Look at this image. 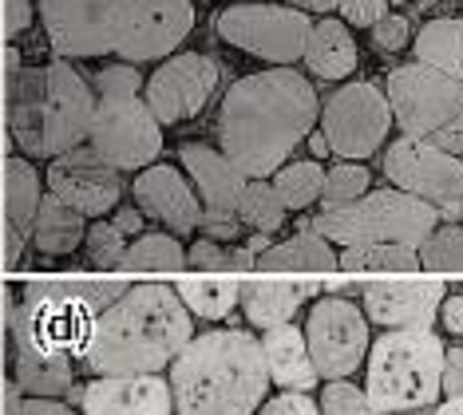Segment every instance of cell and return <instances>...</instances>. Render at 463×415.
Listing matches in <instances>:
<instances>
[{
    "label": "cell",
    "mask_w": 463,
    "mask_h": 415,
    "mask_svg": "<svg viewBox=\"0 0 463 415\" xmlns=\"http://www.w3.org/2000/svg\"><path fill=\"white\" fill-rule=\"evenodd\" d=\"M258 269L266 273H298V269H336V253L325 238L313 230H298V238L281 241V246H266L254 258Z\"/></svg>",
    "instance_id": "obj_27"
},
{
    "label": "cell",
    "mask_w": 463,
    "mask_h": 415,
    "mask_svg": "<svg viewBox=\"0 0 463 415\" xmlns=\"http://www.w3.org/2000/svg\"><path fill=\"white\" fill-rule=\"evenodd\" d=\"M131 285L119 277L108 281H24L20 285V301L8 308V336L13 344H24L40 356L52 360H83V348L91 340V325L103 308H111L128 293Z\"/></svg>",
    "instance_id": "obj_5"
},
{
    "label": "cell",
    "mask_w": 463,
    "mask_h": 415,
    "mask_svg": "<svg viewBox=\"0 0 463 415\" xmlns=\"http://www.w3.org/2000/svg\"><path fill=\"white\" fill-rule=\"evenodd\" d=\"M317 119V91L293 68L241 76L222 99V155L246 178H269Z\"/></svg>",
    "instance_id": "obj_1"
},
{
    "label": "cell",
    "mask_w": 463,
    "mask_h": 415,
    "mask_svg": "<svg viewBox=\"0 0 463 415\" xmlns=\"http://www.w3.org/2000/svg\"><path fill=\"white\" fill-rule=\"evenodd\" d=\"M96 115V91L68 60L13 71L8 127L28 158H60L83 146Z\"/></svg>",
    "instance_id": "obj_4"
},
{
    "label": "cell",
    "mask_w": 463,
    "mask_h": 415,
    "mask_svg": "<svg viewBox=\"0 0 463 415\" xmlns=\"http://www.w3.org/2000/svg\"><path fill=\"white\" fill-rule=\"evenodd\" d=\"M384 5H388V8H392V5H404V0H384Z\"/></svg>",
    "instance_id": "obj_51"
},
{
    "label": "cell",
    "mask_w": 463,
    "mask_h": 415,
    "mask_svg": "<svg viewBox=\"0 0 463 415\" xmlns=\"http://www.w3.org/2000/svg\"><path fill=\"white\" fill-rule=\"evenodd\" d=\"M83 415H171V384L163 376H96L91 384L71 388Z\"/></svg>",
    "instance_id": "obj_19"
},
{
    "label": "cell",
    "mask_w": 463,
    "mask_h": 415,
    "mask_svg": "<svg viewBox=\"0 0 463 415\" xmlns=\"http://www.w3.org/2000/svg\"><path fill=\"white\" fill-rule=\"evenodd\" d=\"M388 5L384 0H341V16L356 28H373L376 20H384Z\"/></svg>",
    "instance_id": "obj_43"
},
{
    "label": "cell",
    "mask_w": 463,
    "mask_h": 415,
    "mask_svg": "<svg viewBox=\"0 0 463 415\" xmlns=\"http://www.w3.org/2000/svg\"><path fill=\"white\" fill-rule=\"evenodd\" d=\"M139 91H143V76L131 63H115V68H103L96 76V95H139Z\"/></svg>",
    "instance_id": "obj_39"
},
{
    "label": "cell",
    "mask_w": 463,
    "mask_h": 415,
    "mask_svg": "<svg viewBox=\"0 0 463 415\" xmlns=\"http://www.w3.org/2000/svg\"><path fill=\"white\" fill-rule=\"evenodd\" d=\"M336 269H345V273H416L420 253L408 246H353L341 253Z\"/></svg>",
    "instance_id": "obj_30"
},
{
    "label": "cell",
    "mask_w": 463,
    "mask_h": 415,
    "mask_svg": "<svg viewBox=\"0 0 463 415\" xmlns=\"http://www.w3.org/2000/svg\"><path fill=\"white\" fill-rule=\"evenodd\" d=\"M298 5H301V0H289V8H298Z\"/></svg>",
    "instance_id": "obj_52"
},
{
    "label": "cell",
    "mask_w": 463,
    "mask_h": 415,
    "mask_svg": "<svg viewBox=\"0 0 463 415\" xmlns=\"http://www.w3.org/2000/svg\"><path fill=\"white\" fill-rule=\"evenodd\" d=\"M83 241H88V261L91 265H99V269H115V265H123L128 241H123V233L115 230L111 222H96Z\"/></svg>",
    "instance_id": "obj_36"
},
{
    "label": "cell",
    "mask_w": 463,
    "mask_h": 415,
    "mask_svg": "<svg viewBox=\"0 0 463 415\" xmlns=\"http://www.w3.org/2000/svg\"><path fill=\"white\" fill-rule=\"evenodd\" d=\"M48 44L64 60H96L115 52L119 0H40Z\"/></svg>",
    "instance_id": "obj_15"
},
{
    "label": "cell",
    "mask_w": 463,
    "mask_h": 415,
    "mask_svg": "<svg viewBox=\"0 0 463 415\" xmlns=\"http://www.w3.org/2000/svg\"><path fill=\"white\" fill-rule=\"evenodd\" d=\"M36 5L40 0H5V32L8 36H20V32L33 24Z\"/></svg>",
    "instance_id": "obj_44"
},
{
    "label": "cell",
    "mask_w": 463,
    "mask_h": 415,
    "mask_svg": "<svg viewBox=\"0 0 463 415\" xmlns=\"http://www.w3.org/2000/svg\"><path fill=\"white\" fill-rule=\"evenodd\" d=\"M178 415H258L269 391L261 340L241 328L203 333L171 360Z\"/></svg>",
    "instance_id": "obj_3"
},
{
    "label": "cell",
    "mask_w": 463,
    "mask_h": 415,
    "mask_svg": "<svg viewBox=\"0 0 463 415\" xmlns=\"http://www.w3.org/2000/svg\"><path fill=\"white\" fill-rule=\"evenodd\" d=\"M439 214L404 190H376L349 202L341 210H325L313 222V233L325 238L329 246H408L420 250L424 238L436 230Z\"/></svg>",
    "instance_id": "obj_8"
},
{
    "label": "cell",
    "mask_w": 463,
    "mask_h": 415,
    "mask_svg": "<svg viewBox=\"0 0 463 415\" xmlns=\"http://www.w3.org/2000/svg\"><path fill=\"white\" fill-rule=\"evenodd\" d=\"M384 99L404 138L463 158V80L439 76L424 63H400L388 71Z\"/></svg>",
    "instance_id": "obj_7"
},
{
    "label": "cell",
    "mask_w": 463,
    "mask_h": 415,
    "mask_svg": "<svg viewBox=\"0 0 463 415\" xmlns=\"http://www.w3.org/2000/svg\"><path fill=\"white\" fill-rule=\"evenodd\" d=\"M218 36L230 48L250 52L258 60L269 63H293L305 56V40L313 32L309 13L289 5H230L226 13H218Z\"/></svg>",
    "instance_id": "obj_10"
},
{
    "label": "cell",
    "mask_w": 463,
    "mask_h": 415,
    "mask_svg": "<svg viewBox=\"0 0 463 415\" xmlns=\"http://www.w3.org/2000/svg\"><path fill=\"white\" fill-rule=\"evenodd\" d=\"M194 5L191 0H119L115 52L128 63L163 60L191 36Z\"/></svg>",
    "instance_id": "obj_14"
},
{
    "label": "cell",
    "mask_w": 463,
    "mask_h": 415,
    "mask_svg": "<svg viewBox=\"0 0 463 415\" xmlns=\"http://www.w3.org/2000/svg\"><path fill=\"white\" fill-rule=\"evenodd\" d=\"M373 44L381 52H400L408 44V20L404 16H384L373 24Z\"/></svg>",
    "instance_id": "obj_42"
},
{
    "label": "cell",
    "mask_w": 463,
    "mask_h": 415,
    "mask_svg": "<svg viewBox=\"0 0 463 415\" xmlns=\"http://www.w3.org/2000/svg\"><path fill=\"white\" fill-rule=\"evenodd\" d=\"M194 340V325L175 285H131L91 325L83 364L96 376H159Z\"/></svg>",
    "instance_id": "obj_2"
},
{
    "label": "cell",
    "mask_w": 463,
    "mask_h": 415,
    "mask_svg": "<svg viewBox=\"0 0 463 415\" xmlns=\"http://www.w3.org/2000/svg\"><path fill=\"white\" fill-rule=\"evenodd\" d=\"M5 415H80L76 408L60 400H36V396H20V388L13 384L5 396Z\"/></svg>",
    "instance_id": "obj_40"
},
{
    "label": "cell",
    "mask_w": 463,
    "mask_h": 415,
    "mask_svg": "<svg viewBox=\"0 0 463 415\" xmlns=\"http://www.w3.org/2000/svg\"><path fill=\"white\" fill-rule=\"evenodd\" d=\"M416 253L420 269L428 273H463V226H436Z\"/></svg>",
    "instance_id": "obj_34"
},
{
    "label": "cell",
    "mask_w": 463,
    "mask_h": 415,
    "mask_svg": "<svg viewBox=\"0 0 463 415\" xmlns=\"http://www.w3.org/2000/svg\"><path fill=\"white\" fill-rule=\"evenodd\" d=\"M439 316H444L448 333L463 336V293L459 297H444V305H439Z\"/></svg>",
    "instance_id": "obj_46"
},
{
    "label": "cell",
    "mask_w": 463,
    "mask_h": 415,
    "mask_svg": "<svg viewBox=\"0 0 463 415\" xmlns=\"http://www.w3.org/2000/svg\"><path fill=\"white\" fill-rule=\"evenodd\" d=\"M5 210H8V261L20 258L40 210V174L28 158H8L5 166Z\"/></svg>",
    "instance_id": "obj_24"
},
{
    "label": "cell",
    "mask_w": 463,
    "mask_h": 415,
    "mask_svg": "<svg viewBox=\"0 0 463 415\" xmlns=\"http://www.w3.org/2000/svg\"><path fill=\"white\" fill-rule=\"evenodd\" d=\"M115 230L123 233V238H128V233H139L143 230V218H139V210H119V214H115V222H111Z\"/></svg>",
    "instance_id": "obj_47"
},
{
    "label": "cell",
    "mask_w": 463,
    "mask_h": 415,
    "mask_svg": "<svg viewBox=\"0 0 463 415\" xmlns=\"http://www.w3.org/2000/svg\"><path fill=\"white\" fill-rule=\"evenodd\" d=\"M183 166L194 178V194L203 202V230L214 241H234L238 238V198L246 190V174L230 163L222 151H210L203 143H186L183 151Z\"/></svg>",
    "instance_id": "obj_16"
},
{
    "label": "cell",
    "mask_w": 463,
    "mask_h": 415,
    "mask_svg": "<svg viewBox=\"0 0 463 415\" xmlns=\"http://www.w3.org/2000/svg\"><path fill=\"white\" fill-rule=\"evenodd\" d=\"M317 411L321 415H376L364 396V388H353L349 380H333V384L321 391Z\"/></svg>",
    "instance_id": "obj_37"
},
{
    "label": "cell",
    "mask_w": 463,
    "mask_h": 415,
    "mask_svg": "<svg viewBox=\"0 0 463 415\" xmlns=\"http://www.w3.org/2000/svg\"><path fill=\"white\" fill-rule=\"evenodd\" d=\"M238 222L258 233H273L286 222V206H281V198L273 194L269 183H246V190H241L238 198Z\"/></svg>",
    "instance_id": "obj_31"
},
{
    "label": "cell",
    "mask_w": 463,
    "mask_h": 415,
    "mask_svg": "<svg viewBox=\"0 0 463 415\" xmlns=\"http://www.w3.org/2000/svg\"><path fill=\"white\" fill-rule=\"evenodd\" d=\"M439 388L451 396H463V348H448L444 353V380H439Z\"/></svg>",
    "instance_id": "obj_45"
},
{
    "label": "cell",
    "mask_w": 463,
    "mask_h": 415,
    "mask_svg": "<svg viewBox=\"0 0 463 415\" xmlns=\"http://www.w3.org/2000/svg\"><path fill=\"white\" fill-rule=\"evenodd\" d=\"M305 348L317 368V376L349 380L361 360L368 356V321L364 313L345 297H325L313 305L309 325H305Z\"/></svg>",
    "instance_id": "obj_12"
},
{
    "label": "cell",
    "mask_w": 463,
    "mask_h": 415,
    "mask_svg": "<svg viewBox=\"0 0 463 415\" xmlns=\"http://www.w3.org/2000/svg\"><path fill=\"white\" fill-rule=\"evenodd\" d=\"M321 186H325V170L317 163H293L278 170V178H273V194L281 198L286 210H305L309 202H317Z\"/></svg>",
    "instance_id": "obj_32"
},
{
    "label": "cell",
    "mask_w": 463,
    "mask_h": 415,
    "mask_svg": "<svg viewBox=\"0 0 463 415\" xmlns=\"http://www.w3.org/2000/svg\"><path fill=\"white\" fill-rule=\"evenodd\" d=\"M135 202L143 214H151L175 233H194L203 226V202L175 166H146L135 178Z\"/></svg>",
    "instance_id": "obj_21"
},
{
    "label": "cell",
    "mask_w": 463,
    "mask_h": 415,
    "mask_svg": "<svg viewBox=\"0 0 463 415\" xmlns=\"http://www.w3.org/2000/svg\"><path fill=\"white\" fill-rule=\"evenodd\" d=\"M364 190H368V166L336 163L333 170H325L321 202H325V210H341V206H349V202L364 198Z\"/></svg>",
    "instance_id": "obj_35"
},
{
    "label": "cell",
    "mask_w": 463,
    "mask_h": 415,
    "mask_svg": "<svg viewBox=\"0 0 463 415\" xmlns=\"http://www.w3.org/2000/svg\"><path fill=\"white\" fill-rule=\"evenodd\" d=\"M261 356H266L269 380L281 384L286 391H313V384L321 380L309 360V348H305V333L293 325L266 328V336H261Z\"/></svg>",
    "instance_id": "obj_22"
},
{
    "label": "cell",
    "mask_w": 463,
    "mask_h": 415,
    "mask_svg": "<svg viewBox=\"0 0 463 415\" xmlns=\"http://www.w3.org/2000/svg\"><path fill=\"white\" fill-rule=\"evenodd\" d=\"M444 353L431 328L384 333L368 353L364 396L376 415H416L436 403L444 380Z\"/></svg>",
    "instance_id": "obj_6"
},
{
    "label": "cell",
    "mask_w": 463,
    "mask_h": 415,
    "mask_svg": "<svg viewBox=\"0 0 463 415\" xmlns=\"http://www.w3.org/2000/svg\"><path fill=\"white\" fill-rule=\"evenodd\" d=\"M258 415H321V411H317V400H313L309 391H281V396L261 403Z\"/></svg>",
    "instance_id": "obj_41"
},
{
    "label": "cell",
    "mask_w": 463,
    "mask_h": 415,
    "mask_svg": "<svg viewBox=\"0 0 463 415\" xmlns=\"http://www.w3.org/2000/svg\"><path fill=\"white\" fill-rule=\"evenodd\" d=\"M305 63L321 80H345L356 71V40L341 20H317L305 40Z\"/></svg>",
    "instance_id": "obj_25"
},
{
    "label": "cell",
    "mask_w": 463,
    "mask_h": 415,
    "mask_svg": "<svg viewBox=\"0 0 463 415\" xmlns=\"http://www.w3.org/2000/svg\"><path fill=\"white\" fill-rule=\"evenodd\" d=\"M459 214H463V210H459Z\"/></svg>",
    "instance_id": "obj_53"
},
{
    "label": "cell",
    "mask_w": 463,
    "mask_h": 415,
    "mask_svg": "<svg viewBox=\"0 0 463 415\" xmlns=\"http://www.w3.org/2000/svg\"><path fill=\"white\" fill-rule=\"evenodd\" d=\"M218 83V63L203 52H178L146 80V108L163 123L194 119Z\"/></svg>",
    "instance_id": "obj_18"
},
{
    "label": "cell",
    "mask_w": 463,
    "mask_h": 415,
    "mask_svg": "<svg viewBox=\"0 0 463 415\" xmlns=\"http://www.w3.org/2000/svg\"><path fill=\"white\" fill-rule=\"evenodd\" d=\"M431 415H463V396H451L444 400L439 408H431Z\"/></svg>",
    "instance_id": "obj_48"
},
{
    "label": "cell",
    "mask_w": 463,
    "mask_h": 415,
    "mask_svg": "<svg viewBox=\"0 0 463 415\" xmlns=\"http://www.w3.org/2000/svg\"><path fill=\"white\" fill-rule=\"evenodd\" d=\"M48 194L60 198L83 218H103L115 210L123 194L119 170L91 151V146H76V151L52 158L48 166Z\"/></svg>",
    "instance_id": "obj_17"
},
{
    "label": "cell",
    "mask_w": 463,
    "mask_h": 415,
    "mask_svg": "<svg viewBox=\"0 0 463 415\" xmlns=\"http://www.w3.org/2000/svg\"><path fill=\"white\" fill-rule=\"evenodd\" d=\"M254 258H258L254 250H222L218 241H198L186 253V261L198 265V269H210V265H254Z\"/></svg>",
    "instance_id": "obj_38"
},
{
    "label": "cell",
    "mask_w": 463,
    "mask_h": 415,
    "mask_svg": "<svg viewBox=\"0 0 463 415\" xmlns=\"http://www.w3.org/2000/svg\"><path fill=\"white\" fill-rule=\"evenodd\" d=\"M301 13L309 8V13H329V8H341V0H301Z\"/></svg>",
    "instance_id": "obj_49"
},
{
    "label": "cell",
    "mask_w": 463,
    "mask_h": 415,
    "mask_svg": "<svg viewBox=\"0 0 463 415\" xmlns=\"http://www.w3.org/2000/svg\"><path fill=\"white\" fill-rule=\"evenodd\" d=\"M175 293L186 305V313L206 316V321H222L230 308L241 301V281L238 277H178Z\"/></svg>",
    "instance_id": "obj_29"
},
{
    "label": "cell",
    "mask_w": 463,
    "mask_h": 415,
    "mask_svg": "<svg viewBox=\"0 0 463 415\" xmlns=\"http://www.w3.org/2000/svg\"><path fill=\"white\" fill-rule=\"evenodd\" d=\"M88 238L83 230V214H76L71 206H64L60 198H40V210H36V222H33V241L40 253L48 258H64V253H76Z\"/></svg>",
    "instance_id": "obj_26"
},
{
    "label": "cell",
    "mask_w": 463,
    "mask_h": 415,
    "mask_svg": "<svg viewBox=\"0 0 463 415\" xmlns=\"http://www.w3.org/2000/svg\"><path fill=\"white\" fill-rule=\"evenodd\" d=\"M309 146H313V155H325V151H329V143H325V135H309Z\"/></svg>",
    "instance_id": "obj_50"
},
{
    "label": "cell",
    "mask_w": 463,
    "mask_h": 415,
    "mask_svg": "<svg viewBox=\"0 0 463 415\" xmlns=\"http://www.w3.org/2000/svg\"><path fill=\"white\" fill-rule=\"evenodd\" d=\"M88 138L91 151L115 170L151 166L155 155L163 151V127L143 95H96Z\"/></svg>",
    "instance_id": "obj_9"
},
{
    "label": "cell",
    "mask_w": 463,
    "mask_h": 415,
    "mask_svg": "<svg viewBox=\"0 0 463 415\" xmlns=\"http://www.w3.org/2000/svg\"><path fill=\"white\" fill-rule=\"evenodd\" d=\"M364 313L384 328H431L444 305V281H364Z\"/></svg>",
    "instance_id": "obj_20"
},
{
    "label": "cell",
    "mask_w": 463,
    "mask_h": 415,
    "mask_svg": "<svg viewBox=\"0 0 463 415\" xmlns=\"http://www.w3.org/2000/svg\"><path fill=\"white\" fill-rule=\"evenodd\" d=\"M384 174L396 190L428 202L436 214L456 218L463 210V158H451L416 138H396L384 155Z\"/></svg>",
    "instance_id": "obj_11"
},
{
    "label": "cell",
    "mask_w": 463,
    "mask_h": 415,
    "mask_svg": "<svg viewBox=\"0 0 463 415\" xmlns=\"http://www.w3.org/2000/svg\"><path fill=\"white\" fill-rule=\"evenodd\" d=\"M412 48H416V63L439 71V76L463 80V20L456 16L431 20V24L420 28Z\"/></svg>",
    "instance_id": "obj_28"
},
{
    "label": "cell",
    "mask_w": 463,
    "mask_h": 415,
    "mask_svg": "<svg viewBox=\"0 0 463 415\" xmlns=\"http://www.w3.org/2000/svg\"><path fill=\"white\" fill-rule=\"evenodd\" d=\"M183 261H186V253H183V246H178L171 233H143V238L131 241L128 253H123V265H128V269L175 273Z\"/></svg>",
    "instance_id": "obj_33"
},
{
    "label": "cell",
    "mask_w": 463,
    "mask_h": 415,
    "mask_svg": "<svg viewBox=\"0 0 463 415\" xmlns=\"http://www.w3.org/2000/svg\"><path fill=\"white\" fill-rule=\"evenodd\" d=\"M321 285L317 281H241V308L246 321L258 328H278L289 325V316L313 297Z\"/></svg>",
    "instance_id": "obj_23"
},
{
    "label": "cell",
    "mask_w": 463,
    "mask_h": 415,
    "mask_svg": "<svg viewBox=\"0 0 463 415\" xmlns=\"http://www.w3.org/2000/svg\"><path fill=\"white\" fill-rule=\"evenodd\" d=\"M392 127V108L373 83H345L341 91L325 103L321 135L336 158H368L381 146V138Z\"/></svg>",
    "instance_id": "obj_13"
}]
</instances>
